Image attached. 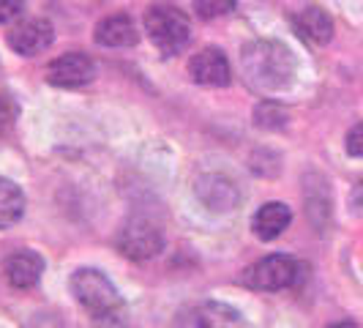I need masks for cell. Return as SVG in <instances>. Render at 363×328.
<instances>
[{
  "label": "cell",
  "instance_id": "1",
  "mask_svg": "<svg viewBox=\"0 0 363 328\" xmlns=\"http://www.w3.org/2000/svg\"><path fill=\"white\" fill-rule=\"evenodd\" d=\"M240 66H243L249 85L265 93L290 88L292 77H295V58H292V53L281 41H271V38H257L252 44H246Z\"/></svg>",
  "mask_w": 363,
  "mask_h": 328
},
{
  "label": "cell",
  "instance_id": "2",
  "mask_svg": "<svg viewBox=\"0 0 363 328\" xmlns=\"http://www.w3.org/2000/svg\"><path fill=\"white\" fill-rule=\"evenodd\" d=\"M145 31L162 55H178L191 38V22L178 6L156 3L145 11Z\"/></svg>",
  "mask_w": 363,
  "mask_h": 328
},
{
  "label": "cell",
  "instance_id": "3",
  "mask_svg": "<svg viewBox=\"0 0 363 328\" xmlns=\"http://www.w3.org/2000/svg\"><path fill=\"white\" fill-rule=\"evenodd\" d=\"M69 288L77 304L96 317H109L115 310H121V293L107 279V273H101L99 268H77Z\"/></svg>",
  "mask_w": 363,
  "mask_h": 328
},
{
  "label": "cell",
  "instance_id": "4",
  "mask_svg": "<svg viewBox=\"0 0 363 328\" xmlns=\"http://www.w3.org/2000/svg\"><path fill=\"white\" fill-rule=\"evenodd\" d=\"M301 279V263L290 255H268L249 266L243 273V285L252 290L279 293L292 288Z\"/></svg>",
  "mask_w": 363,
  "mask_h": 328
},
{
  "label": "cell",
  "instance_id": "5",
  "mask_svg": "<svg viewBox=\"0 0 363 328\" xmlns=\"http://www.w3.org/2000/svg\"><path fill=\"white\" fill-rule=\"evenodd\" d=\"M115 246L128 260H150L164 249V233L156 222L145 217H134L118 230Z\"/></svg>",
  "mask_w": 363,
  "mask_h": 328
},
{
  "label": "cell",
  "instance_id": "6",
  "mask_svg": "<svg viewBox=\"0 0 363 328\" xmlns=\"http://www.w3.org/2000/svg\"><path fill=\"white\" fill-rule=\"evenodd\" d=\"M96 77V63L82 53H66L47 66V82L55 88H79Z\"/></svg>",
  "mask_w": 363,
  "mask_h": 328
},
{
  "label": "cell",
  "instance_id": "7",
  "mask_svg": "<svg viewBox=\"0 0 363 328\" xmlns=\"http://www.w3.org/2000/svg\"><path fill=\"white\" fill-rule=\"evenodd\" d=\"M189 74L197 85H205V88H227L233 82L230 60L218 47H205L194 55L189 60Z\"/></svg>",
  "mask_w": 363,
  "mask_h": 328
},
{
  "label": "cell",
  "instance_id": "8",
  "mask_svg": "<svg viewBox=\"0 0 363 328\" xmlns=\"http://www.w3.org/2000/svg\"><path fill=\"white\" fill-rule=\"evenodd\" d=\"M6 41L22 58H36L44 50H50V44L55 41V28L50 19H25L6 36Z\"/></svg>",
  "mask_w": 363,
  "mask_h": 328
},
{
  "label": "cell",
  "instance_id": "9",
  "mask_svg": "<svg viewBox=\"0 0 363 328\" xmlns=\"http://www.w3.org/2000/svg\"><path fill=\"white\" fill-rule=\"evenodd\" d=\"M194 192L200 202L208 208V211H218V214H227L233 211L240 200V192L238 186L227 175H218V173H208V175H200L197 183H194Z\"/></svg>",
  "mask_w": 363,
  "mask_h": 328
},
{
  "label": "cell",
  "instance_id": "10",
  "mask_svg": "<svg viewBox=\"0 0 363 328\" xmlns=\"http://www.w3.org/2000/svg\"><path fill=\"white\" fill-rule=\"evenodd\" d=\"M3 273L14 290H30V288H36L41 273H44V260L30 249H19V252L6 257Z\"/></svg>",
  "mask_w": 363,
  "mask_h": 328
},
{
  "label": "cell",
  "instance_id": "11",
  "mask_svg": "<svg viewBox=\"0 0 363 328\" xmlns=\"http://www.w3.org/2000/svg\"><path fill=\"white\" fill-rule=\"evenodd\" d=\"M137 25L128 14H112V17H104L96 31H93V41L99 47H107V50H123V47H134L137 44Z\"/></svg>",
  "mask_w": 363,
  "mask_h": 328
},
{
  "label": "cell",
  "instance_id": "12",
  "mask_svg": "<svg viewBox=\"0 0 363 328\" xmlns=\"http://www.w3.org/2000/svg\"><path fill=\"white\" fill-rule=\"evenodd\" d=\"M292 28H295V33L303 41L317 44V47H323V44H328L333 38V19L320 6H303L292 17Z\"/></svg>",
  "mask_w": 363,
  "mask_h": 328
},
{
  "label": "cell",
  "instance_id": "13",
  "mask_svg": "<svg viewBox=\"0 0 363 328\" xmlns=\"http://www.w3.org/2000/svg\"><path fill=\"white\" fill-rule=\"evenodd\" d=\"M292 222V211L290 205L284 202H265L255 217H252V230L259 241H273L279 238Z\"/></svg>",
  "mask_w": 363,
  "mask_h": 328
},
{
  "label": "cell",
  "instance_id": "14",
  "mask_svg": "<svg viewBox=\"0 0 363 328\" xmlns=\"http://www.w3.org/2000/svg\"><path fill=\"white\" fill-rule=\"evenodd\" d=\"M194 326L197 328H249L243 315L227 304L218 301H205L200 310L194 312Z\"/></svg>",
  "mask_w": 363,
  "mask_h": 328
},
{
  "label": "cell",
  "instance_id": "15",
  "mask_svg": "<svg viewBox=\"0 0 363 328\" xmlns=\"http://www.w3.org/2000/svg\"><path fill=\"white\" fill-rule=\"evenodd\" d=\"M25 214V195L14 181L0 178V230L14 227Z\"/></svg>",
  "mask_w": 363,
  "mask_h": 328
},
{
  "label": "cell",
  "instance_id": "16",
  "mask_svg": "<svg viewBox=\"0 0 363 328\" xmlns=\"http://www.w3.org/2000/svg\"><path fill=\"white\" fill-rule=\"evenodd\" d=\"M255 124L259 129H281L287 124V109L276 102H262L255 109Z\"/></svg>",
  "mask_w": 363,
  "mask_h": 328
},
{
  "label": "cell",
  "instance_id": "17",
  "mask_svg": "<svg viewBox=\"0 0 363 328\" xmlns=\"http://www.w3.org/2000/svg\"><path fill=\"white\" fill-rule=\"evenodd\" d=\"M235 6L238 0H194V14L200 19H205V22H211V19L233 14Z\"/></svg>",
  "mask_w": 363,
  "mask_h": 328
},
{
  "label": "cell",
  "instance_id": "18",
  "mask_svg": "<svg viewBox=\"0 0 363 328\" xmlns=\"http://www.w3.org/2000/svg\"><path fill=\"white\" fill-rule=\"evenodd\" d=\"M19 118V104L11 93H0V134H11Z\"/></svg>",
  "mask_w": 363,
  "mask_h": 328
},
{
  "label": "cell",
  "instance_id": "19",
  "mask_svg": "<svg viewBox=\"0 0 363 328\" xmlns=\"http://www.w3.org/2000/svg\"><path fill=\"white\" fill-rule=\"evenodd\" d=\"M345 148H347V153H350V156L363 159V121L361 124H355V126L347 131Z\"/></svg>",
  "mask_w": 363,
  "mask_h": 328
},
{
  "label": "cell",
  "instance_id": "20",
  "mask_svg": "<svg viewBox=\"0 0 363 328\" xmlns=\"http://www.w3.org/2000/svg\"><path fill=\"white\" fill-rule=\"evenodd\" d=\"M25 0H0V25H9L22 14Z\"/></svg>",
  "mask_w": 363,
  "mask_h": 328
},
{
  "label": "cell",
  "instance_id": "21",
  "mask_svg": "<svg viewBox=\"0 0 363 328\" xmlns=\"http://www.w3.org/2000/svg\"><path fill=\"white\" fill-rule=\"evenodd\" d=\"M350 200H352V205H355V208H363V181L352 189V197H350Z\"/></svg>",
  "mask_w": 363,
  "mask_h": 328
},
{
  "label": "cell",
  "instance_id": "22",
  "mask_svg": "<svg viewBox=\"0 0 363 328\" xmlns=\"http://www.w3.org/2000/svg\"><path fill=\"white\" fill-rule=\"evenodd\" d=\"M328 328H358L355 323H350V320H339V323H330Z\"/></svg>",
  "mask_w": 363,
  "mask_h": 328
}]
</instances>
